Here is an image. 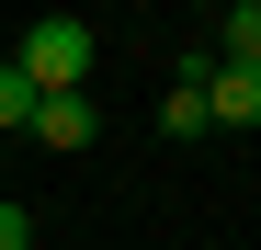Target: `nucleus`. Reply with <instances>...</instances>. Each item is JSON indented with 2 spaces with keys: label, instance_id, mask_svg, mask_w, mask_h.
<instances>
[{
  "label": "nucleus",
  "instance_id": "obj_2",
  "mask_svg": "<svg viewBox=\"0 0 261 250\" xmlns=\"http://www.w3.org/2000/svg\"><path fill=\"white\" fill-rule=\"evenodd\" d=\"M23 137H34V148H91V137H102V103H91V91H46Z\"/></svg>",
  "mask_w": 261,
  "mask_h": 250
},
{
  "label": "nucleus",
  "instance_id": "obj_5",
  "mask_svg": "<svg viewBox=\"0 0 261 250\" xmlns=\"http://www.w3.org/2000/svg\"><path fill=\"white\" fill-rule=\"evenodd\" d=\"M0 250H34V205H0Z\"/></svg>",
  "mask_w": 261,
  "mask_h": 250
},
{
  "label": "nucleus",
  "instance_id": "obj_1",
  "mask_svg": "<svg viewBox=\"0 0 261 250\" xmlns=\"http://www.w3.org/2000/svg\"><path fill=\"white\" fill-rule=\"evenodd\" d=\"M0 68H12L34 103H46V91H91V23H80V12H46L12 57H0Z\"/></svg>",
  "mask_w": 261,
  "mask_h": 250
},
{
  "label": "nucleus",
  "instance_id": "obj_4",
  "mask_svg": "<svg viewBox=\"0 0 261 250\" xmlns=\"http://www.w3.org/2000/svg\"><path fill=\"white\" fill-rule=\"evenodd\" d=\"M23 125H34V91H23L12 68H0V137H23Z\"/></svg>",
  "mask_w": 261,
  "mask_h": 250
},
{
  "label": "nucleus",
  "instance_id": "obj_3",
  "mask_svg": "<svg viewBox=\"0 0 261 250\" xmlns=\"http://www.w3.org/2000/svg\"><path fill=\"white\" fill-rule=\"evenodd\" d=\"M159 137H216V114H204V91H182V80H170V91H159Z\"/></svg>",
  "mask_w": 261,
  "mask_h": 250
}]
</instances>
